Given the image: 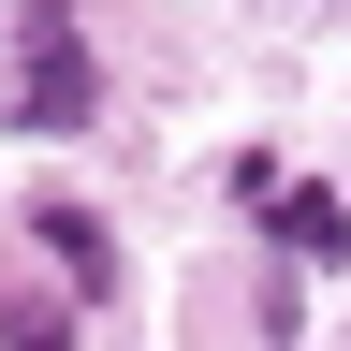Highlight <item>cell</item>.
Instances as JSON below:
<instances>
[{"instance_id": "obj_1", "label": "cell", "mask_w": 351, "mask_h": 351, "mask_svg": "<svg viewBox=\"0 0 351 351\" xmlns=\"http://www.w3.org/2000/svg\"><path fill=\"white\" fill-rule=\"evenodd\" d=\"M15 44H29L15 132H88V117H103V59H88V29L59 15V0H15Z\"/></svg>"}, {"instance_id": "obj_2", "label": "cell", "mask_w": 351, "mask_h": 351, "mask_svg": "<svg viewBox=\"0 0 351 351\" xmlns=\"http://www.w3.org/2000/svg\"><path fill=\"white\" fill-rule=\"evenodd\" d=\"M44 249H59V278H73V293H132V263H117V219H103V205H59V191H44Z\"/></svg>"}, {"instance_id": "obj_3", "label": "cell", "mask_w": 351, "mask_h": 351, "mask_svg": "<svg viewBox=\"0 0 351 351\" xmlns=\"http://www.w3.org/2000/svg\"><path fill=\"white\" fill-rule=\"evenodd\" d=\"M263 219H278V249H293V263H351V205H337V191H307V176H293Z\"/></svg>"}, {"instance_id": "obj_4", "label": "cell", "mask_w": 351, "mask_h": 351, "mask_svg": "<svg viewBox=\"0 0 351 351\" xmlns=\"http://www.w3.org/2000/svg\"><path fill=\"white\" fill-rule=\"evenodd\" d=\"M0 351H73V307H44V293H0Z\"/></svg>"}]
</instances>
